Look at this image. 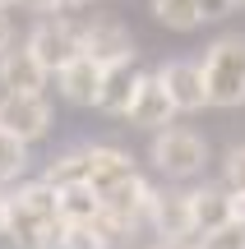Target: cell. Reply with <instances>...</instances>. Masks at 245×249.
I'll use <instances>...</instances> for the list:
<instances>
[{"instance_id":"1","label":"cell","mask_w":245,"mask_h":249,"mask_svg":"<svg viewBox=\"0 0 245 249\" xmlns=\"http://www.w3.org/2000/svg\"><path fill=\"white\" fill-rule=\"evenodd\" d=\"M65 231V217H60V189L46 185V180H28L9 194V226L5 235L19 249H56Z\"/></svg>"},{"instance_id":"2","label":"cell","mask_w":245,"mask_h":249,"mask_svg":"<svg viewBox=\"0 0 245 249\" xmlns=\"http://www.w3.org/2000/svg\"><path fill=\"white\" fill-rule=\"evenodd\" d=\"M204 74H208V97L218 111L245 107V33H222L204 51Z\"/></svg>"},{"instance_id":"3","label":"cell","mask_w":245,"mask_h":249,"mask_svg":"<svg viewBox=\"0 0 245 249\" xmlns=\"http://www.w3.org/2000/svg\"><path fill=\"white\" fill-rule=\"evenodd\" d=\"M148 161L167 180H194V176H204V161H208V139L185 129V124L157 129L153 143H148Z\"/></svg>"},{"instance_id":"4","label":"cell","mask_w":245,"mask_h":249,"mask_svg":"<svg viewBox=\"0 0 245 249\" xmlns=\"http://www.w3.org/2000/svg\"><path fill=\"white\" fill-rule=\"evenodd\" d=\"M153 198H157V189L148 185L144 176H134V180H125V185H116L111 194H102V203H107L102 226L111 231V240H125L130 231H139V226L153 217Z\"/></svg>"},{"instance_id":"5","label":"cell","mask_w":245,"mask_h":249,"mask_svg":"<svg viewBox=\"0 0 245 249\" xmlns=\"http://www.w3.org/2000/svg\"><path fill=\"white\" fill-rule=\"evenodd\" d=\"M28 46L37 51V60H42L51 74H60L70 60H79V55H83V33H79L74 18L46 14V18H37V28L28 33Z\"/></svg>"},{"instance_id":"6","label":"cell","mask_w":245,"mask_h":249,"mask_svg":"<svg viewBox=\"0 0 245 249\" xmlns=\"http://www.w3.org/2000/svg\"><path fill=\"white\" fill-rule=\"evenodd\" d=\"M51 102H46V92H0V129H9L14 139L23 143H37L51 134Z\"/></svg>"},{"instance_id":"7","label":"cell","mask_w":245,"mask_h":249,"mask_svg":"<svg viewBox=\"0 0 245 249\" xmlns=\"http://www.w3.org/2000/svg\"><path fill=\"white\" fill-rule=\"evenodd\" d=\"M157 79L167 83V92H171V102H176V111H181V116H194V111L213 107V97H208V74H204V60L176 55V60H167L162 70H157Z\"/></svg>"},{"instance_id":"8","label":"cell","mask_w":245,"mask_h":249,"mask_svg":"<svg viewBox=\"0 0 245 249\" xmlns=\"http://www.w3.org/2000/svg\"><path fill=\"white\" fill-rule=\"evenodd\" d=\"M79 33H83V55H93L97 65L134 60V37H130V28L120 23L116 14H93V18H83Z\"/></svg>"},{"instance_id":"9","label":"cell","mask_w":245,"mask_h":249,"mask_svg":"<svg viewBox=\"0 0 245 249\" xmlns=\"http://www.w3.org/2000/svg\"><path fill=\"white\" fill-rule=\"evenodd\" d=\"M181 116L171 102V92H167V83L157 79V70H144V79H139V92H134V107H130V124L144 134H157V129H171V120Z\"/></svg>"},{"instance_id":"10","label":"cell","mask_w":245,"mask_h":249,"mask_svg":"<svg viewBox=\"0 0 245 249\" xmlns=\"http://www.w3.org/2000/svg\"><path fill=\"white\" fill-rule=\"evenodd\" d=\"M190 208H194V235H213L222 226L241 222V194H231L227 185L190 189Z\"/></svg>"},{"instance_id":"11","label":"cell","mask_w":245,"mask_h":249,"mask_svg":"<svg viewBox=\"0 0 245 249\" xmlns=\"http://www.w3.org/2000/svg\"><path fill=\"white\" fill-rule=\"evenodd\" d=\"M148 226H153V235H157V240H199V235H194L190 189H157Z\"/></svg>"},{"instance_id":"12","label":"cell","mask_w":245,"mask_h":249,"mask_svg":"<svg viewBox=\"0 0 245 249\" xmlns=\"http://www.w3.org/2000/svg\"><path fill=\"white\" fill-rule=\"evenodd\" d=\"M46 79H51V70L37 60V51L28 42L9 46L0 55V92H46Z\"/></svg>"},{"instance_id":"13","label":"cell","mask_w":245,"mask_h":249,"mask_svg":"<svg viewBox=\"0 0 245 249\" xmlns=\"http://www.w3.org/2000/svg\"><path fill=\"white\" fill-rule=\"evenodd\" d=\"M102 74H107V65H97L93 55H79V60H70L56 74V88H60V97L70 102V107H97Z\"/></svg>"},{"instance_id":"14","label":"cell","mask_w":245,"mask_h":249,"mask_svg":"<svg viewBox=\"0 0 245 249\" xmlns=\"http://www.w3.org/2000/svg\"><path fill=\"white\" fill-rule=\"evenodd\" d=\"M139 79H144V70H134V60L107 65V74H102V92H97V111H102V116H130L134 92H139Z\"/></svg>"},{"instance_id":"15","label":"cell","mask_w":245,"mask_h":249,"mask_svg":"<svg viewBox=\"0 0 245 249\" xmlns=\"http://www.w3.org/2000/svg\"><path fill=\"white\" fill-rule=\"evenodd\" d=\"M134 161H130V152L111 148V143H88V185L97 189V194H111L116 185H125V180H134Z\"/></svg>"},{"instance_id":"16","label":"cell","mask_w":245,"mask_h":249,"mask_svg":"<svg viewBox=\"0 0 245 249\" xmlns=\"http://www.w3.org/2000/svg\"><path fill=\"white\" fill-rule=\"evenodd\" d=\"M60 217H65V226H93L107 217V203L93 185H70V189H60Z\"/></svg>"},{"instance_id":"17","label":"cell","mask_w":245,"mask_h":249,"mask_svg":"<svg viewBox=\"0 0 245 249\" xmlns=\"http://www.w3.org/2000/svg\"><path fill=\"white\" fill-rule=\"evenodd\" d=\"M148 9H153V18L162 28H171V33H194L199 23H208V18H204V0H148Z\"/></svg>"},{"instance_id":"18","label":"cell","mask_w":245,"mask_h":249,"mask_svg":"<svg viewBox=\"0 0 245 249\" xmlns=\"http://www.w3.org/2000/svg\"><path fill=\"white\" fill-rule=\"evenodd\" d=\"M42 180H46V185H56V189L88 185V143H83V148H65L60 157H51Z\"/></svg>"},{"instance_id":"19","label":"cell","mask_w":245,"mask_h":249,"mask_svg":"<svg viewBox=\"0 0 245 249\" xmlns=\"http://www.w3.org/2000/svg\"><path fill=\"white\" fill-rule=\"evenodd\" d=\"M23 171H28V143L14 139L9 129H0V185L19 180Z\"/></svg>"},{"instance_id":"20","label":"cell","mask_w":245,"mask_h":249,"mask_svg":"<svg viewBox=\"0 0 245 249\" xmlns=\"http://www.w3.org/2000/svg\"><path fill=\"white\" fill-rule=\"evenodd\" d=\"M116 240H111V231L102 222H93V226H65L60 231V240H56V249H111Z\"/></svg>"},{"instance_id":"21","label":"cell","mask_w":245,"mask_h":249,"mask_svg":"<svg viewBox=\"0 0 245 249\" xmlns=\"http://www.w3.org/2000/svg\"><path fill=\"white\" fill-rule=\"evenodd\" d=\"M222 185L245 198V143H231L227 148V157H222Z\"/></svg>"},{"instance_id":"22","label":"cell","mask_w":245,"mask_h":249,"mask_svg":"<svg viewBox=\"0 0 245 249\" xmlns=\"http://www.w3.org/2000/svg\"><path fill=\"white\" fill-rule=\"evenodd\" d=\"M199 249H245V222H231L213 235H199Z\"/></svg>"},{"instance_id":"23","label":"cell","mask_w":245,"mask_h":249,"mask_svg":"<svg viewBox=\"0 0 245 249\" xmlns=\"http://www.w3.org/2000/svg\"><path fill=\"white\" fill-rule=\"evenodd\" d=\"M19 9H28V14H56V9H60V0H19Z\"/></svg>"},{"instance_id":"24","label":"cell","mask_w":245,"mask_h":249,"mask_svg":"<svg viewBox=\"0 0 245 249\" xmlns=\"http://www.w3.org/2000/svg\"><path fill=\"white\" fill-rule=\"evenodd\" d=\"M231 9H236L231 0H204V18H208V23H213V18H227Z\"/></svg>"},{"instance_id":"25","label":"cell","mask_w":245,"mask_h":249,"mask_svg":"<svg viewBox=\"0 0 245 249\" xmlns=\"http://www.w3.org/2000/svg\"><path fill=\"white\" fill-rule=\"evenodd\" d=\"M9 46H14V23H9V18L0 14V55H5Z\"/></svg>"},{"instance_id":"26","label":"cell","mask_w":245,"mask_h":249,"mask_svg":"<svg viewBox=\"0 0 245 249\" xmlns=\"http://www.w3.org/2000/svg\"><path fill=\"white\" fill-rule=\"evenodd\" d=\"M153 249H199V240H157Z\"/></svg>"},{"instance_id":"27","label":"cell","mask_w":245,"mask_h":249,"mask_svg":"<svg viewBox=\"0 0 245 249\" xmlns=\"http://www.w3.org/2000/svg\"><path fill=\"white\" fill-rule=\"evenodd\" d=\"M5 226H9V194L0 189V235H5Z\"/></svg>"},{"instance_id":"28","label":"cell","mask_w":245,"mask_h":249,"mask_svg":"<svg viewBox=\"0 0 245 249\" xmlns=\"http://www.w3.org/2000/svg\"><path fill=\"white\" fill-rule=\"evenodd\" d=\"M88 0H60V9H83Z\"/></svg>"},{"instance_id":"29","label":"cell","mask_w":245,"mask_h":249,"mask_svg":"<svg viewBox=\"0 0 245 249\" xmlns=\"http://www.w3.org/2000/svg\"><path fill=\"white\" fill-rule=\"evenodd\" d=\"M19 5V0H0V14H5V9H14Z\"/></svg>"},{"instance_id":"30","label":"cell","mask_w":245,"mask_h":249,"mask_svg":"<svg viewBox=\"0 0 245 249\" xmlns=\"http://www.w3.org/2000/svg\"><path fill=\"white\" fill-rule=\"evenodd\" d=\"M231 5H236V9H245V0H231Z\"/></svg>"}]
</instances>
